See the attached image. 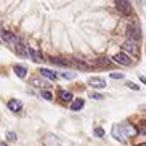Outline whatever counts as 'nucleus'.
Returning <instances> with one entry per match:
<instances>
[{"mask_svg":"<svg viewBox=\"0 0 146 146\" xmlns=\"http://www.w3.org/2000/svg\"><path fill=\"white\" fill-rule=\"evenodd\" d=\"M121 128H123L125 135H136V130H135L131 125H128V123H123V125H121Z\"/></svg>","mask_w":146,"mask_h":146,"instance_id":"nucleus-17","label":"nucleus"},{"mask_svg":"<svg viewBox=\"0 0 146 146\" xmlns=\"http://www.w3.org/2000/svg\"><path fill=\"white\" fill-rule=\"evenodd\" d=\"M139 79H141V82H145V84H146V77H145V76H139Z\"/></svg>","mask_w":146,"mask_h":146,"instance_id":"nucleus-28","label":"nucleus"},{"mask_svg":"<svg viewBox=\"0 0 146 146\" xmlns=\"http://www.w3.org/2000/svg\"><path fill=\"white\" fill-rule=\"evenodd\" d=\"M15 51H17V54H20V56H25V54H28V53H27L28 48L25 46V43H23V41L18 40V43L15 44Z\"/></svg>","mask_w":146,"mask_h":146,"instance_id":"nucleus-13","label":"nucleus"},{"mask_svg":"<svg viewBox=\"0 0 146 146\" xmlns=\"http://www.w3.org/2000/svg\"><path fill=\"white\" fill-rule=\"evenodd\" d=\"M110 77H112V79H123V74L121 72H112Z\"/></svg>","mask_w":146,"mask_h":146,"instance_id":"nucleus-24","label":"nucleus"},{"mask_svg":"<svg viewBox=\"0 0 146 146\" xmlns=\"http://www.w3.org/2000/svg\"><path fill=\"white\" fill-rule=\"evenodd\" d=\"M8 108L12 110V112H20L21 108H23V105H21V102L20 100H17V99H12V100H8Z\"/></svg>","mask_w":146,"mask_h":146,"instance_id":"nucleus-10","label":"nucleus"},{"mask_svg":"<svg viewBox=\"0 0 146 146\" xmlns=\"http://www.w3.org/2000/svg\"><path fill=\"white\" fill-rule=\"evenodd\" d=\"M7 138H8V141H12V143H13V141H17V135H15L13 131H8L7 133Z\"/></svg>","mask_w":146,"mask_h":146,"instance_id":"nucleus-23","label":"nucleus"},{"mask_svg":"<svg viewBox=\"0 0 146 146\" xmlns=\"http://www.w3.org/2000/svg\"><path fill=\"white\" fill-rule=\"evenodd\" d=\"M49 61H51L53 64H58V66H72V61L64 59V58H51Z\"/></svg>","mask_w":146,"mask_h":146,"instance_id":"nucleus-12","label":"nucleus"},{"mask_svg":"<svg viewBox=\"0 0 146 146\" xmlns=\"http://www.w3.org/2000/svg\"><path fill=\"white\" fill-rule=\"evenodd\" d=\"M126 86L130 87V89H133V90H139V87L136 84H133V82H126Z\"/></svg>","mask_w":146,"mask_h":146,"instance_id":"nucleus-27","label":"nucleus"},{"mask_svg":"<svg viewBox=\"0 0 146 146\" xmlns=\"http://www.w3.org/2000/svg\"><path fill=\"white\" fill-rule=\"evenodd\" d=\"M13 71L18 77H25L27 76V66H21V64H15L13 66Z\"/></svg>","mask_w":146,"mask_h":146,"instance_id":"nucleus-14","label":"nucleus"},{"mask_svg":"<svg viewBox=\"0 0 146 146\" xmlns=\"http://www.w3.org/2000/svg\"><path fill=\"white\" fill-rule=\"evenodd\" d=\"M126 36L130 38V41H135V43L141 38V30H139V27L136 23L128 25V28H126Z\"/></svg>","mask_w":146,"mask_h":146,"instance_id":"nucleus-1","label":"nucleus"},{"mask_svg":"<svg viewBox=\"0 0 146 146\" xmlns=\"http://www.w3.org/2000/svg\"><path fill=\"white\" fill-rule=\"evenodd\" d=\"M0 38H2L3 43H8V44H17V43H18V38H17L12 31H2V33H0Z\"/></svg>","mask_w":146,"mask_h":146,"instance_id":"nucleus-5","label":"nucleus"},{"mask_svg":"<svg viewBox=\"0 0 146 146\" xmlns=\"http://www.w3.org/2000/svg\"><path fill=\"white\" fill-rule=\"evenodd\" d=\"M139 146H146V143H145V145H139Z\"/></svg>","mask_w":146,"mask_h":146,"instance_id":"nucleus-30","label":"nucleus"},{"mask_svg":"<svg viewBox=\"0 0 146 146\" xmlns=\"http://www.w3.org/2000/svg\"><path fill=\"white\" fill-rule=\"evenodd\" d=\"M89 84H90L94 89H104V87H107L105 80L102 79V77H90V79H89Z\"/></svg>","mask_w":146,"mask_h":146,"instance_id":"nucleus-7","label":"nucleus"},{"mask_svg":"<svg viewBox=\"0 0 146 146\" xmlns=\"http://www.w3.org/2000/svg\"><path fill=\"white\" fill-rule=\"evenodd\" d=\"M31 84H38L36 87H41V86H46V82H43L40 79H31Z\"/></svg>","mask_w":146,"mask_h":146,"instance_id":"nucleus-25","label":"nucleus"},{"mask_svg":"<svg viewBox=\"0 0 146 146\" xmlns=\"http://www.w3.org/2000/svg\"><path fill=\"white\" fill-rule=\"evenodd\" d=\"M138 131L141 133V135H146V121H141L138 125Z\"/></svg>","mask_w":146,"mask_h":146,"instance_id":"nucleus-20","label":"nucleus"},{"mask_svg":"<svg viewBox=\"0 0 146 146\" xmlns=\"http://www.w3.org/2000/svg\"><path fill=\"white\" fill-rule=\"evenodd\" d=\"M44 145L46 146H61V139L56 135H48L44 138Z\"/></svg>","mask_w":146,"mask_h":146,"instance_id":"nucleus-8","label":"nucleus"},{"mask_svg":"<svg viewBox=\"0 0 146 146\" xmlns=\"http://www.w3.org/2000/svg\"><path fill=\"white\" fill-rule=\"evenodd\" d=\"M94 135H95V136H104V130H102V128H95V130H94Z\"/></svg>","mask_w":146,"mask_h":146,"instance_id":"nucleus-26","label":"nucleus"},{"mask_svg":"<svg viewBox=\"0 0 146 146\" xmlns=\"http://www.w3.org/2000/svg\"><path fill=\"white\" fill-rule=\"evenodd\" d=\"M40 74L43 76V77L49 79V80H56V79H58V74L53 72V71H49V69H46V67H41V69H40Z\"/></svg>","mask_w":146,"mask_h":146,"instance_id":"nucleus-11","label":"nucleus"},{"mask_svg":"<svg viewBox=\"0 0 146 146\" xmlns=\"http://www.w3.org/2000/svg\"><path fill=\"white\" fill-rule=\"evenodd\" d=\"M28 54H30V58L35 61V62H41V61H44L43 59V54L38 51V49H33V48H28Z\"/></svg>","mask_w":146,"mask_h":146,"instance_id":"nucleus-9","label":"nucleus"},{"mask_svg":"<svg viewBox=\"0 0 146 146\" xmlns=\"http://www.w3.org/2000/svg\"><path fill=\"white\" fill-rule=\"evenodd\" d=\"M95 66H110V59L108 58H100V59L95 61Z\"/></svg>","mask_w":146,"mask_h":146,"instance_id":"nucleus-18","label":"nucleus"},{"mask_svg":"<svg viewBox=\"0 0 146 146\" xmlns=\"http://www.w3.org/2000/svg\"><path fill=\"white\" fill-rule=\"evenodd\" d=\"M0 146H7V143H3V141H0Z\"/></svg>","mask_w":146,"mask_h":146,"instance_id":"nucleus-29","label":"nucleus"},{"mask_svg":"<svg viewBox=\"0 0 146 146\" xmlns=\"http://www.w3.org/2000/svg\"><path fill=\"white\" fill-rule=\"evenodd\" d=\"M115 5H117V10H118L120 13L123 15H130L131 13V3L130 2H126V0H118V2H115Z\"/></svg>","mask_w":146,"mask_h":146,"instance_id":"nucleus-2","label":"nucleus"},{"mask_svg":"<svg viewBox=\"0 0 146 146\" xmlns=\"http://www.w3.org/2000/svg\"><path fill=\"white\" fill-rule=\"evenodd\" d=\"M59 99L64 100V102H69V100H72V94L67 92V90H59Z\"/></svg>","mask_w":146,"mask_h":146,"instance_id":"nucleus-16","label":"nucleus"},{"mask_svg":"<svg viewBox=\"0 0 146 146\" xmlns=\"http://www.w3.org/2000/svg\"><path fill=\"white\" fill-rule=\"evenodd\" d=\"M112 135H113V138L118 139L120 143H125V141H126V135H125V131H123L121 125H113V128H112Z\"/></svg>","mask_w":146,"mask_h":146,"instance_id":"nucleus-3","label":"nucleus"},{"mask_svg":"<svg viewBox=\"0 0 146 146\" xmlns=\"http://www.w3.org/2000/svg\"><path fill=\"white\" fill-rule=\"evenodd\" d=\"M121 48H123V51H126V53H133L135 56H138L139 49H138V44L135 43V41H125L123 44H121Z\"/></svg>","mask_w":146,"mask_h":146,"instance_id":"nucleus-4","label":"nucleus"},{"mask_svg":"<svg viewBox=\"0 0 146 146\" xmlns=\"http://www.w3.org/2000/svg\"><path fill=\"white\" fill-rule=\"evenodd\" d=\"M89 95H90V99H95V100H102V99H105V97H104L102 94H97V92H90Z\"/></svg>","mask_w":146,"mask_h":146,"instance_id":"nucleus-21","label":"nucleus"},{"mask_svg":"<svg viewBox=\"0 0 146 146\" xmlns=\"http://www.w3.org/2000/svg\"><path fill=\"white\" fill-rule=\"evenodd\" d=\"M84 108V99H76L71 104V110H74V112H77V110H82Z\"/></svg>","mask_w":146,"mask_h":146,"instance_id":"nucleus-15","label":"nucleus"},{"mask_svg":"<svg viewBox=\"0 0 146 146\" xmlns=\"http://www.w3.org/2000/svg\"><path fill=\"white\" fill-rule=\"evenodd\" d=\"M41 95H43V99H46V100H53V95H51V92H49V90H43V92H41Z\"/></svg>","mask_w":146,"mask_h":146,"instance_id":"nucleus-22","label":"nucleus"},{"mask_svg":"<svg viewBox=\"0 0 146 146\" xmlns=\"http://www.w3.org/2000/svg\"><path fill=\"white\" fill-rule=\"evenodd\" d=\"M115 62H118V64H123V66H131V59H130V56L125 53H118L115 58Z\"/></svg>","mask_w":146,"mask_h":146,"instance_id":"nucleus-6","label":"nucleus"},{"mask_svg":"<svg viewBox=\"0 0 146 146\" xmlns=\"http://www.w3.org/2000/svg\"><path fill=\"white\" fill-rule=\"evenodd\" d=\"M77 74L76 72H61V77H64V79H74Z\"/></svg>","mask_w":146,"mask_h":146,"instance_id":"nucleus-19","label":"nucleus"}]
</instances>
